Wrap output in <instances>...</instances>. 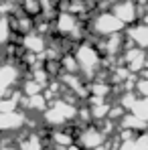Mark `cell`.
Instances as JSON below:
<instances>
[{"label":"cell","instance_id":"2","mask_svg":"<svg viewBox=\"0 0 148 150\" xmlns=\"http://www.w3.org/2000/svg\"><path fill=\"white\" fill-rule=\"evenodd\" d=\"M77 114H79V110H77L75 103L57 98V100L51 101V105H47V110L43 112V120L51 126H63L69 120L77 118Z\"/></svg>","mask_w":148,"mask_h":150},{"label":"cell","instance_id":"9","mask_svg":"<svg viewBox=\"0 0 148 150\" xmlns=\"http://www.w3.org/2000/svg\"><path fill=\"white\" fill-rule=\"evenodd\" d=\"M26 122L23 112H0V132H10V130H18Z\"/></svg>","mask_w":148,"mask_h":150},{"label":"cell","instance_id":"13","mask_svg":"<svg viewBox=\"0 0 148 150\" xmlns=\"http://www.w3.org/2000/svg\"><path fill=\"white\" fill-rule=\"evenodd\" d=\"M122 126L126 130H132V132H138V130H146L148 124L144 120H140V118H136L134 114H124L122 116Z\"/></svg>","mask_w":148,"mask_h":150},{"label":"cell","instance_id":"16","mask_svg":"<svg viewBox=\"0 0 148 150\" xmlns=\"http://www.w3.org/2000/svg\"><path fill=\"white\" fill-rule=\"evenodd\" d=\"M59 63H61L65 73H77L79 71V65H77V59H75L73 53H65L63 57H59Z\"/></svg>","mask_w":148,"mask_h":150},{"label":"cell","instance_id":"22","mask_svg":"<svg viewBox=\"0 0 148 150\" xmlns=\"http://www.w3.org/2000/svg\"><path fill=\"white\" fill-rule=\"evenodd\" d=\"M53 138H55V142H57V144H63V146H69V144H71V140H73L69 134H61V132H55V136H53Z\"/></svg>","mask_w":148,"mask_h":150},{"label":"cell","instance_id":"25","mask_svg":"<svg viewBox=\"0 0 148 150\" xmlns=\"http://www.w3.org/2000/svg\"><path fill=\"white\" fill-rule=\"evenodd\" d=\"M146 67H148V57H146Z\"/></svg>","mask_w":148,"mask_h":150},{"label":"cell","instance_id":"8","mask_svg":"<svg viewBox=\"0 0 148 150\" xmlns=\"http://www.w3.org/2000/svg\"><path fill=\"white\" fill-rule=\"evenodd\" d=\"M146 53L144 49H140V47H132V49H128L124 53V61H126V67L132 71V73H138V71H142L144 67H146Z\"/></svg>","mask_w":148,"mask_h":150},{"label":"cell","instance_id":"12","mask_svg":"<svg viewBox=\"0 0 148 150\" xmlns=\"http://www.w3.org/2000/svg\"><path fill=\"white\" fill-rule=\"evenodd\" d=\"M130 114H134L136 118H140V120H144L148 124V98H136V101L132 103V108L128 110Z\"/></svg>","mask_w":148,"mask_h":150},{"label":"cell","instance_id":"21","mask_svg":"<svg viewBox=\"0 0 148 150\" xmlns=\"http://www.w3.org/2000/svg\"><path fill=\"white\" fill-rule=\"evenodd\" d=\"M23 150H41V142L37 136H28V140L23 142Z\"/></svg>","mask_w":148,"mask_h":150},{"label":"cell","instance_id":"3","mask_svg":"<svg viewBox=\"0 0 148 150\" xmlns=\"http://www.w3.org/2000/svg\"><path fill=\"white\" fill-rule=\"evenodd\" d=\"M124 23L112 12V10H106V12H98L93 18H91V23H89V28H91V33L93 35H98V37H112V35H118V33H122L124 30Z\"/></svg>","mask_w":148,"mask_h":150},{"label":"cell","instance_id":"6","mask_svg":"<svg viewBox=\"0 0 148 150\" xmlns=\"http://www.w3.org/2000/svg\"><path fill=\"white\" fill-rule=\"evenodd\" d=\"M23 49L30 55H39V57H45V51H47V41L45 37L39 33V30H30L23 35V41H21Z\"/></svg>","mask_w":148,"mask_h":150},{"label":"cell","instance_id":"20","mask_svg":"<svg viewBox=\"0 0 148 150\" xmlns=\"http://www.w3.org/2000/svg\"><path fill=\"white\" fill-rule=\"evenodd\" d=\"M134 89H136V93H138L140 98H148V79L146 77H140V79L136 81Z\"/></svg>","mask_w":148,"mask_h":150},{"label":"cell","instance_id":"17","mask_svg":"<svg viewBox=\"0 0 148 150\" xmlns=\"http://www.w3.org/2000/svg\"><path fill=\"white\" fill-rule=\"evenodd\" d=\"M89 93L91 96H96V98H103L106 100V96L112 91V87H110V83H103V81H96V83H89Z\"/></svg>","mask_w":148,"mask_h":150},{"label":"cell","instance_id":"18","mask_svg":"<svg viewBox=\"0 0 148 150\" xmlns=\"http://www.w3.org/2000/svg\"><path fill=\"white\" fill-rule=\"evenodd\" d=\"M43 91H45V87H43L39 81H35L33 77L26 79V81H23V93H25V96H37V93H43Z\"/></svg>","mask_w":148,"mask_h":150},{"label":"cell","instance_id":"5","mask_svg":"<svg viewBox=\"0 0 148 150\" xmlns=\"http://www.w3.org/2000/svg\"><path fill=\"white\" fill-rule=\"evenodd\" d=\"M112 12L122 21L124 25H134L138 21V4L134 0H116L112 4Z\"/></svg>","mask_w":148,"mask_h":150},{"label":"cell","instance_id":"7","mask_svg":"<svg viewBox=\"0 0 148 150\" xmlns=\"http://www.w3.org/2000/svg\"><path fill=\"white\" fill-rule=\"evenodd\" d=\"M103 142H106V134H103L99 128H93V126L85 128V130L79 134V146H81V148L96 150V148H99Z\"/></svg>","mask_w":148,"mask_h":150},{"label":"cell","instance_id":"1","mask_svg":"<svg viewBox=\"0 0 148 150\" xmlns=\"http://www.w3.org/2000/svg\"><path fill=\"white\" fill-rule=\"evenodd\" d=\"M77 65H79V73L85 75L87 79H91L93 75L99 71L101 67V51H98V47H93L91 43H79L73 51Z\"/></svg>","mask_w":148,"mask_h":150},{"label":"cell","instance_id":"23","mask_svg":"<svg viewBox=\"0 0 148 150\" xmlns=\"http://www.w3.org/2000/svg\"><path fill=\"white\" fill-rule=\"evenodd\" d=\"M93 2H98V4H103V2H106V4H114L116 0H93Z\"/></svg>","mask_w":148,"mask_h":150},{"label":"cell","instance_id":"14","mask_svg":"<svg viewBox=\"0 0 148 150\" xmlns=\"http://www.w3.org/2000/svg\"><path fill=\"white\" fill-rule=\"evenodd\" d=\"M21 8H23V12L28 14L30 18H39L41 12H43L41 0H21Z\"/></svg>","mask_w":148,"mask_h":150},{"label":"cell","instance_id":"19","mask_svg":"<svg viewBox=\"0 0 148 150\" xmlns=\"http://www.w3.org/2000/svg\"><path fill=\"white\" fill-rule=\"evenodd\" d=\"M28 110H37V112H45L47 110V100L43 93H37V96H28V101H26Z\"/></svg>","mask_w":148,"mask_h":150},{"label":"cell","instance_id":"15","mask_svg":"<svg viewBox=\"0 0 148 150\" xmlns=\"http://www.w3.org/2000/svg\"><path fill=\"white\" fill-rule=\"evenodd\" d=\"M122 41L124 37L118 33V35H112V37H106V43H103V53L108 55H116L122 51Z\"/></svg>","mask_w":148,"mask_h":150},{"label":"cell","instance_id":"24","mask_svg":"<svg viewBox=\"0 0 148 150\" xmlns=\"http://www.w3.org/2000/svg\"><path fill=\"white\" fill-rule=\"evenodd\" d=\"M67 150H81V148H79V146H75V144H69V146H67Z\"/></svg>","mask_w":148,"mask_h":150},{"label":"cell","instance_id":"11","mask_svg":"<svg viewBox=\"0 0 148 150\" xmlns=\"http://www.w3.org/2000/svg\"><path fill=\"white\" fill-rule=\"evenodd\" d=\"M12 35H14L12 18L8 14H0V47L8 45L12 41Z\"/></svg>","mask_w":148,"mask_h":150},{"label":"cell","instance_id":"4","mask_svg":"<svg viewBox=\"0 0 148 150\" xmlns=\"http://www.w3.org/2000/svg\"><path fill=\"white\" fill-rule=\"evenodd\" d=\"M53 28H55V33L61 35V37H69V39H77V37H81V35H77V33H81L79 16L73 14V12H69V10H61V12H57L55 23H53Z\"/></svg>","mask_w":148,"mask_h":150},{"label":"cell","instance_id":"10","mask_svg":"<svg viewBox=\"0 0 148 150\" xmlns=\"http://www.w3.org/2000/svg\"><path fill=\"white\" fill-rule=\"evenodd\" d=\"M128 41L140 49H148V23H140L128 28Z\"/></svg>","mask_w":148,"mask_h":150}]
</instances>
